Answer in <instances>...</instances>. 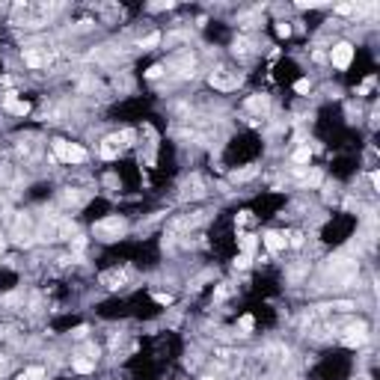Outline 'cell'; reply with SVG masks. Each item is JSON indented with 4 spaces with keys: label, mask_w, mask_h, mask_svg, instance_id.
I'll return each mask as SVG.
<instances>
[{
    "label": "cell",
    "mask_w": 380,
    "mask_h": 380,
    "mask_svg": "<svg viewBox=\"0 0 380 380\" xmlns=\"http://www.w3.org/2000/svg\"><path fill=\"white\" fill-rule=\"evenodd\" d=\"M330 56H333V65H336V68H348V65H351V59H354V48H351L348 42H342V45H336V48H333V54H330Z\"/></svg>",
    "instance_id": "obj_3"
},
{
    "label": "cell",
    "mask_w": 380,
    "mask_h": 380,
    "mask_svg": "<svg viewBox=\"0 0 380 380\" xmlns=\"http://www.w3.org/2000/svg\"><path fill=\"white\" fill-rule=\"evenodd\" d=\"M101 155L104 158H116L119 155V137H107L104 146H101Z\"/></svg>",
    "instance_id": "obj_8"
},
{
    "label": "cell",
    "mask_w": 380,
    "mask_h": 380,
    "mask_svg": "<svg viewBox=\"0 0 380 380\" xmlns=\"http://www.w3.org/2000/svg\"><path fill=\"white\" fill-rule=\"evenodd\" d=\"M265 247L271 253H282L288 247V235H282V232H265Z\"/></svg>",
    "instance_id": "obj_4"
},
{
    "label": "cell",
    "mask_w": 380,
    "mask_h": 380,
    "mask_svg": "<svg viewBox=\"0 0 380 380\" xmlns=\"http://www.w3.org/2000/svg\"><path fill=\"white\" fill-rule=\"evenodd\" d=\"M24 62H27V65H33V68H39V65H45V56H42V54H36V51H27V54H24Z\"/></svg>",
    "instance_id": "obj_10"
},
{
    "label": "cell",
    "mask_w": 380,
    "mask_h": 380,
    "mask_svg": "<svg viewBox=\"0 0 380 380\" xmlns=\"http://www.w3.org/2000/svg\"><path fill=\"white\" fill-rule=\"evenodd\" d=\"M288 244H291V247H303V235H300V232H291V235H288Z\"/></svg>",
    "instance_id": "obj_18"
},
{
    "label": "cell",
    "mask_w": 380,
    "mask_h": 380,
    "mask_svg": "<svg viewBox=\"0 0 380 380\" xmlns=\"http://www.w3.org/2000/svg\"><path fill=\"white\" fill-rule=\"evenodd\" d=\"M253 324H256L253 315H244V318H241V330H253Z\"/></svg>",
    "instance_id": "obj_22"
},
{
    "label": "cell",
    "mask_w": 380,
    "mask_h": 380,
    "mask_svg": "<svg viewBox=\"0 0 380 380\" xmlns=\"http://www.w3.org/2000/svg\"><path fill=\"white\" fill-rule=\"evenodd\" d=\"M253 250H256V238H253V235H241V253L250 256Z\"/></svg>",
    "instance_id": "obj_12"
},
{
    "label": "cell",
    "mask_w": 380,
    "mask_h": 380,
    "mask_svg": "<svg viewBox=\"0 0 380 380\" xmlns=\"http://www.w3.org/2000/svg\"><path fill=\"white\" fill-rule=\"evenodd\" d=\"M158 42H161V36H158V33H152V36H146V39H143V48H152V45H158Z\"/></svg>",
    "instance_id": "obj_19"
},
{
    "label": "cell",
    "mask_w": 380,
    "mask_h": 380,
    "mask_svg": "<svg viewBox=\"0 0 380 380\" xmlns=\"http://www.w3.org/2000/svg\"><path fill=\"white\" fill-rule=\"evenodd\" d=\"M247 107H250V110H256V113H265V110L271 107V101H268V95H256V98H250V101H247Z\"/></svg>",
    "instance_id": "obj_9"
},
{
    "label": "cell",
    "mask_w": 380,
    "mask_h": 380,
    "mask_svg": "<svg viewBox=\"0 0 380 380\" xmlns=\"http://www.w3.org/2000/svg\"><path fill=\"white\" fill-rule=\"evenodd\" d=\"M309 161H312V149L309 146H300L294 152V163H309Z\"/></svg>",
    "instance_id": "obj_11"
},
{
    "label": "cell",
    "mask_w": 380,
    "mask_h": 380,
    "mask_svg": "<svg viewBox=\"0 0 380 380\" xmlns=\"http://www.w3.org/2000/svg\"><path fill=\"white\" fill-rule=\"evenodd\" d=\"M122 279H125V273H107V276H104V282H107L110 288H119Z\"/></svg>",
    "instance_id": "obj_15"
},
{
    "label": "cell",
    "mask_w": 380,
    "mask_h": 380,
    "mask_svg": "<svg viewBox=\"0 0 380 380\" xmlns=\"http://www.w3.org/2000/svg\"><path fill=\"white\" fill-rule=\"evenodd\" d=\"M366 339H369L366 327H351L348 336H345V345H348V348H360V345H366Z\"/></svg>",
    "instance_id": "obj_6"
},
{
    "label": "cell",
    "mask_w": 380,
    "mask_h": 380,
    "mask_svg": "<svg viewBox=\"0 0 380 380\" xmlns=\"http://www.w3.org/2000/svg\"><path fill=\"white\" fill-rule=\"evenodd\" d=\"M276 36H282V39H288V36H291V24H285V21H279V24H276Z\"/></svg>",
    "instance_id": "obj_16"
},
{
    "label": "cell",
    "mask_w": 380,
    "mask_h": 380,
    "mask_svg": "<svg viewBox=\"0 0 380 380\" xmlns=\"http://www.w3.org/2000/svg\"><path fill=\"white\" fill-rule=\"evenodd\" d=\"M250 262H253V256H244V253H241V256L235 259V268H238V271H244V268H250Z\"/></svg>",
    "instance_id": "obj_17"
},
{
    "label": "cell",
    "mask_w": 380,
    "mask_h": 380,
    "mask_svg": "<svg viewBox=\"0 0 380 380\" xmlns=\"http://www.w3.org/2000/svg\"><path fill=\"white\" fill-rule=\"evenodd\" d=\"M92 366H95L92 360H83V357H77V360H74V372H80V375H89V372H92Z\"/></svg>",
    "instance_id": "obj_13"
},
{
    "label": "cell",
    "mask_w": 380,
    "mask_h": 380,
    "mask_svg": "<svg viewBox=\"0 0 380 380\" xmlns=\"http://www.w3.org/2000/svg\"><path fill=\"white\" fill-rule=\"evenodd\" d=\"M336 12H342V15H348V12H354V6H351V3H342V6H336Z\"/></svg>",
    "instance_id": "obj_23"
},
{
    "label": "cell",
    "mask_w": 380,
    "mask_h": 380,
    "mask_svg": "<svg viewBox=\"0 0 380 380\" xmlns=\"http://www.w3.org/2000/svg\"><path fill=\"white\" fill-rule=\"evenodd\" d=\"M122 232H125V220H122L119 214L104 217V220H98V223H95V235H98L101 241H113V238H119Z\"/></svg>",
    "instance_id": "obj_2"
},
{
    "label": "cell",
    "mask_w": 380,
    "mask_h": 380,
    "mask_svg": "<svg viewBox=\"0 0 380 380\" xmlns=\"http://www.w3.org/2000/svg\"><path fill=\"white\" fill-rule=\"evenodd\" d=\"M6 110H12L15 116H24V113H30V104H27V101H18L15 92H9V95H6Z\"/></svg>",
    "instance_id": "obj_7"
},
{
    "label": "cell",
    "mask_w": 380,
    "mask_h": 380,
    "mask_svg": "<svg viewBox=\"0 0 380 380\" xmlns=\"http://www.w3.org/2000/svg\"><path fill=\"white\" fill-rule=\"evenodd\" d=\"M294 89H297L300 95H303V92H309V80H306V77H303V80H297V83H294Z\"/></svg>",
    "instance_id": "obj_21"
},
{
    "label": "cell",
    "mask_w": 380,
    "mask_h": 380,
    "mask_svg": "<svg viewBox=\"0 0 380 380\" xmlns=\"http://www.w3.org/2000/svg\"><path fill=\"white\" fill-rule=\"evenodd\" d=\"M3 369H6V360H0V372H3Z\"/></svg>",
    "instance_id": "obj_24"
},
{
    "label": "cell",
    "mask_w": 380,
    "mask_h": 380,
    "mask_svg": "<svg viewBox=\"0 0 380 380\" xmlns=\"http://www.w3.org/2000/svg\"><path fill=\"white\" fill-rule=\"evenodd\" d=\"M42 378H45V372H42L39 366H33V369H27V372H24L18 380H42Z\"/></svg>",
    "instance_id": "obj_14"
},
{
    "label": "cell",
    "mask_w": 380,
    "mask_h": 380,
    "mask_svg": "<svg viewBox=\"0 0 380 380\" xmlns=\"http://www.w3.org/2000/svg\"><path fill=\"white\" fill-rule=\"evenodd\" d=\"M238 83H241V77H235V74H226V71H214L211 74V86H217V89H232Z\"/></svg>",
    "instance_id": "obj_5"
},
{
    "label": "cell",
    "mask_w": 380,
    "mask_h": 380,
    "mask_svg": "<svg viewBox=\"0 0 380 380\" xmlns=\"http://www.w3.org/2000/svg\"><path fill=\"white\" fill-rule=\"evenodd\" d=\"M155 300H158L161 306H169V303H172V297H169V294H163V291H158V294H155Z\"/></svg>",
    "instance_id": "obj_20"
},
{
    "label": "cell",
    "mask_w": 380,
    "mask_h": 380,
    "mask_svg": "<svg viewBox=\"0 0 380 380\" xmlns=\"http://www.w3.org/2000/svg\"><path fill=\"white\" fill-rule=\"evenodd\" d=\"M202 380H217V378H202Z\"/></svg>",
    "instance_id": "obj_25"
},
{
    "label": "cell",
    "mask_w": 380,
    "mask_h": 380,
    "mask_svg": "<svg viewBox=\"0 0 380 380\" xmlns=\"http://www.w3.org/2000/svg\"><path fill=\"white\" fill-rule=\"evenodd\" d=\"M54 155L65 163H83L86 161V149L74 146V143H65V140H54Z\"/></svg>",
    "instance_id": "obj_1"
}]
</instances>
